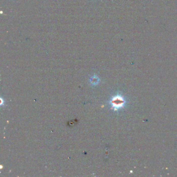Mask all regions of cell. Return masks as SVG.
I'll use <instances>...</instances> for the list:
<instances>
[{
	"label": "cell",
	"mask_w": 177,
	"mask_h": 177,
	"mask_svg": "<svg viewBox=\"0 0 177 177\" xmlns=\"http://www.w3.org/2000/svg\"><path fill=\"white\" fill-rule=\"evenodd\" d=\"M126 103L125 99L122 96L117 95L111 99L110 104L111 105L112 109L116 111L124 108Z\"/></svg>",
	"instance_id": "1"
}]
</instances>
